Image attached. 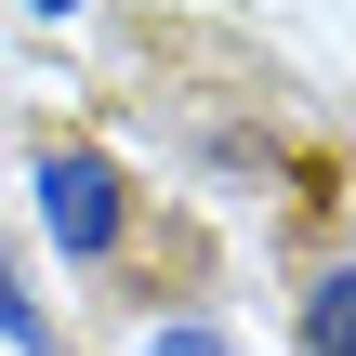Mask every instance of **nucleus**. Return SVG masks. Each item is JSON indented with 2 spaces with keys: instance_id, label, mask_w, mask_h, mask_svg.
<instances>
[{
  "instance_id": "nucleus-1",
  "label": "nucleus",
  "mask_w": 356,
  "mask_h": 356,
  "mask_svg": "<svg viewBox=\"0 0 356 356\" xmlns=\"http://www.w3.org/2000/svg\"><path fill=\"white\" fill-rule=\"evenodd\" d=\"M40 225L66 264H106L119 251V159L106 145H40Z\"/></svg>"
},
{
  "instance_id": "nucleus-2",
  "label": "nucleus",
  "mask_w": 356,
  "mask_h": 356,
  "mask_svg": "<svg viewBox=\"0 0 356 356\" xmlns=\"http://www.w3.org/2000/svg\"><path fill=\"white\" fill-rule=\"evenodd\" d=\"M343 343H356V277L330 264V277L304 291V356H343Z\"/></svg>"
},
{
  "instance_id": "nucleus-3",
  "label": "nucleus",
  "mask_w": 356,
  "mask_h": 356,
  "mask_svg": "<svg viewBox=\"0 0 356 356\" xmlns=\"http://www.w3.org/2000/svg\"><path fill=\"white\" fill-rule=\"evenodd\" d=\"M0 343H26V356H53V317L13 291V264H0Z\"/></svg>"
},
{
  "instance_id": "nucleus-4",
  "label": "nucleus",
  "mask_w": 356,
  "mask_h": 356,
  "mask_svg": "<svg viewBox=\"0 0 356 356\" xmlns=\"http://www.w3.org/2000/svg\"><path fill=\"white\" fill-rule=\"evenodd\" d=\"M145 356H225V330H211V317H172V330H159Z\"/></svg>"
},
{
  "instance_id": "nucleus-5",
  "label": "nucleus",
  "mask_w": 356,
  "mask_h": 356,
  "mask_svg": "<svg viewBox=\"0 0 356 356\" xmlns=\"http://www.w3.org/2000/svg\"><path fill=\"white\" fill-rule=\"evenodd\" d=\"M40 13H66V0H40Z\"/></svg>"
}]
</instances>
